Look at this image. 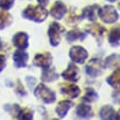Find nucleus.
I'll return each mask as SVG.
<instances>
[{"label":"nucleus","instance_id":"obj_1","mask_svg":"<svg viewBox=\"0 0 120 120\" xmlns=\"http://www.w3.org/2000/svg\"><path fill=\"white\" fill-rule=\"evenodd\" d=\"M22 16L27 20L33 21L35 23H42L47 18L48 11L45 6H42L40 4L28 5L22 11Z\"/></svg>","mask_w":120,"mask_h":120},{"label":"nucleus","instance_id":"obj_15","mask_svg":"<svg viewBox=\"0 0 120 120\" xmlns=\"http://www.w3.org/2000/svg\"><path fill=\"white\" fill-rule=\"evenodd\" d=\"M74 106V102L69 100V99H66V100H62L60 101L56 107V112L58 114V116L60 118H64L68 112V111Z\"/></svg>","mask_w":120,"mask_h":120},{"label":"nucleus","instance_id":"obj_7","mask_svg":"<svg viewBox=\"0 0 120 120\" xmlns=\"http://www.w3.org/2000/svg\"><path fill=\"white\" fill-rule=\"evenodd\" d=\"M53 61V57L49 52L46 53H38L33 59V64L37 67L45 68L51 65Z\"/></svg>","mask_w":120,"mask_h":120},{"label":"nucleus","instance_id":"obj_32","mask_svg":"<svg viewBox=\"0 0 120 120\" xmlns=\"http://www.w3.org/2000/svg\"><path fill=\"white\" fill-rule=\"evenodd\" d=\"M108 2H111V3H114V2H116V1H118V0H107Z\"/></svg>","mask_w":120,"mask_h":120},{"label":"nucleus","instance_id":"obj_21","mask_svg":"<svg viewBox=\"0 0 120 120\" xmlns=\"http://www.w3.org/2000/svg\"><path fill=\"white\" fill-rule=\"evenodd\" d=\"M106 82L112 86L114 89H118L119 84H120V70L119 67H116L115 70L112 72V75H110L107 79H106Z\"/></svg>","mask_w":120,"mask_h":120},{"label":"nucleus","instance_id":"obj_2","mask_svg":"<svg viewBox=\"0 0 120 120\" xmlns=\"http://www.w3.org/2000/svg\"><path fill=\"white\" fill-rule=\"evenodd\" d=\"M34 96L45 104H51L56 101V93L44 83H40L36 86L34 89Z\"/></svg>","mask_w":120,"mask_h":120},{"label":"nucleus","instance_id":"obj_26","mask_svg":"<svg viewBox=\"0 0 120 120\" xmlns=\"http://www.w3.org/2000/svg\"><path fill=\"white\" fill-rule=\"evenodd\" d=\"M14 0H0V8L4 11H9L12 8Z\"/></svg>","mask_w":120,"mask_h":120},{"label":"nucleus","instance_id":"obj_14","mask_svg":"<svg viewBox=\"0 0 120 120\" xmlns=\"http://www.w3.org/2000/svg\"><path fill=\"white\" fill-rule=\"evenodd\" d=\"M76 114L79 118L89 119L94 115V112H93L92 107L90 105L85 104V103H80L76 108Z\"/></svg>","mask_w":120,"mask_h":120},{"label":"nucleus","instance_id":"obj_5","mask_svg":"<svg viewBox=\"0 0 120 120\" xmlns=\"http://www.w3.org/2000/svg\"><path fill=\"white\" fill-rule=\"evenodd\" d=\"M88 56V51L80 45H74L69 50V57L71 61L75 64H83L86 62Z\"/></svg>","mask_w":120,"mask_h":120},{"label":"nucleus","instance_id":"obj_12","mask_svg":"<svg viewBox=\"0 0 120 120\" xmlns=\"http://www.w3.org/2000/svg\"><path fill=\"white\" fill-rule=\"evenodd\" d=\"M106 31H107V29L103 26H101L98 23L90 24L86 26V32L92 34L95 38H97V40H99V39L102 40Z\"/></svg>","mask_w":120,"mask_h":120},{"label":"nucleus","instance_id":"obj_27","mask_svg":"<svg viewBox=\"0 0 120 120\" xmlns=\"http://www.w3.org/2000/svg\"><path fill=\"white\" fill-rule=\"evenodd\" d=\"M26 84H27V86L30 88V89H32L33 87H34V85L36 84V82H37V79L34 78V77H30V76H27L26 78Z\"/></svg>","mask_w":120,"mask_h":120},{"label":"nucleus","instance_id":"obj_23","mask_svg":"<svg viewBox=\"0 0 120 120\" xmlns=\"http://www.w3.org/2000/svg\"><path fill=\"white\" fill-rule=\"evenodd\" d=\"M12 16L7 12L6 11L2 10L0 11V30L6 28L7 26H11V24L12 23Z\"/></svg>","mask_w":120,"mask_h":120},{"label":"nucleus","instance_id":"obj_28","mask_svg":"<svg viewBox=\"0 0 120 120\" xmlns=\"http://www.w3.org/2000/svg\"><path fill=\"white\" fill-rule=\"evenodd\" d=\"M17 82H18V84H17V86H16V93L19 94L20 96H26V91H25L24 86H23L22 83H21V80L18 79Z\"/></svg>","mask_w":120,"mask_h":120},{"label":"nucleus","instance_id":"obj_9","mask_svg":"<svg viewBox=\"0 0 120 120\" xmlns=\"http://www.w3.org/2000/svg\"><path fill=\"white\" fill-rule=\"evenodd\" d=\"M67 12V7L61 0H58L54 3L50 10V14L56 20H62Z\"/></svg>","mask_w":120,"mask_h":120},{"label":"nucleus","instance_id":"obj_20","mask_svg":"<svg viewBox=\"0 0 120 120\" xmlns=\"http://www.w3.org/2000/svg\"><path fill=\"white\" fill-rule=\"evenodd\" d=\"M104 68H109V69H114L116 67H118L119 64V55L116 53H113L110 56H108L104 63L102 64Z\"/></svg>","mask_w":120,"mask_h":120},{"label":"nucleus","instance_id":"obj_24","mask_svg":"<svg viewBox=\"0 0 120 120\" xmlns=\"http://www.w3.org/2000/svg\"><path fill=\"white\" fill-rule=\"evenodd\" d=\"M85 95L84 97L82 98V100L84 102H87V103H93V102H96L98 99V94L95 91V89L91 88V87H88L85 89Z\"/></svg>","mask_w":120,"mask_h":120},{"label":"nucleus","instance_id":"obj_30","mask_svg":"<svg viewBox=\"0 0 120 120\" xmlns=\"http://www.w3.org/2000/svg\"><path fill=\"white\" fill-rule=\"evenodd\" d=\"M37 2L40 4V5H42V6H46L48 3H49V0H37Z\"/></svg>","mask_w":120,"mask_h":120},{"label":"nucleus","instance_id":"obj_11","mask_svg":"<svg viewBox=\"0 0 120 120\" xmlns=\"http://www.w3.org/2000/svg\"><path fill=\"white\" fill-rule=\"evenodd\" d=\"M12 44L18 49H26L28 47V35L24 31L17 32L12 37Z\"/></svg>","mask_w":120,"mask_h":120},{"label":"nucleus","instance_id":"obj_18","mask_svg":"<svg viewBox=\"0 0 120 120\" xmlns=\"http://www.w3.org/2000/svg\"><path fill=\"white\" fill-rule=\"evenodd\" d=\"M60 78V75L56 72L54 67L48 66L45 68H43L42 70V75H41V79L44 82H52L57 80Z\"/></svg>","mask_w":120,"mask_h":120},{"label":"nucleus","instance_id":"obj_29","mask_svg":"<svg viewBox=\"0 0 120 120\" xmlns=\"http://www.w3.org/2000/svg\"><path fill=\"white\" fill-rule=\"evenodd\" d=\"M6 61H7L6 57L2 54H0V73H1L6 67Z\"/></svg>","mask_w":120,"mask_h":120},{"label":"nucleus","instance_id":"obj_31","mask_svg":"<svg viewBox=\"0 0 120 120\" xmlns=\"http://www.w3.org/2000/svg\"><path fill=\"white\" fill-rule=\"evenodd\" d=\"M3 48H4V46H3V42H2L1 38H0V50H2Z\"/></svg>","mask_w":120,"mask_h":120},{"label":"nucleus","instance_id":"obj_17","mask_svg":"<svg viewBox=\"0 0 120 120\" xmlns=\"http://www.w3.org/2000/svg\"><path fill=\"white\" fill-rule=\"evenodd\" d=\"M61 93L70 98H76L80 95V88L76 84H64L61 87Z\"/></svg>","mask_w":120,"mask_h":120},{"label":"nucleus","instance_id":"obj_25","mask_svg":"<svg viewBox=\"0 0 120 120\" xmlns=\"http://www.w3.org/2000/svg\"><path fill=\"white\" fill-rule=\"evenodd\" d=\"M15 118L17 119H26V120H30L33 119V112L31 110H29L27 108H24L19 110L17 115L15 116Z\"/></svg>","mask_w":120,"mask_h":120},{"label":"nucleus","instance_id":"obj_4","mask_svg":"<svg viewBox=\"0 0 120 120\" xmlns=\"http://www.w3.org/2000/svg\"><path fill=\"white\" fill-rule=\"evenodd\" d=\"M98 15L105 24H113L118 20L119 17V14L115 8L111 5H105L102 8L99 7L98 11Z\"/></svg>","mask_w":120,"mask_h":120},{"label":"nucleus","instance_id":"obj_22","mask_svg":"<svg viewBox=\"0 0 120 120\" xmlns=\"http://www.w3.org/2000/svg\"><path fill=\"white\" fill-rule=\"evenodd\" d=\"M108 41L109 44L112 47H118L119 46V42H120V31H119V27L116 26L112 28L109 33L108 36Z\"/></svg>","mask_w":120,"mask_h":120},{"label":"nucleus","instance_id":"obj_3","mask_svg":"<svg viewBox=\"0 0 120 120\" xmlns=\"http://www.w3.org/2000/svg\"><path fill=\"white\" fill-rule=\"evenodd\" d=\"M64 31H65V28L62 25H60L58 22H53L50 24L47 34L49 38V43L52 46L56 47L60 45L62 35Z\"/></svg>","mask_w":120,"mask_h":120},{"label":"nucleus","instance_id":"obj_19","mask_svg":"<svg viewBox=\"0 0 120 120\" xmlns=\"http://www.w3.org/2000/svg\"><path fill=\"white\" fill-rule=\"evenodd\" d=\"M87 36V32H83L78 29H74V30H70L65 34V39L69 43H73L77 40L83 41Z\"/></svg>","mask_w":120,"mask_h":120},{"label":"nucleus","instance_id":"obj_8","mask_svg":"<svg viewBox=\"0 0 120 120\" xmlns=\"http://www.w3.org/2000/svg\"><path fill=\"white\" fill-rule=\"evenodd\" d=\"M62 77L68 81L77 82L79 79V69L74 63H70L67 68L62 73Z\"/></svg>","mask_w":120,"mask_h":120},{"label":"nucleus","instance_id":"obj_6","mask_svg":"<svg viewBox=\"0 0 120 120\" xmlns=\"http://www.w3.org/2000/svg\"><path fill=\"white\" fill-rule=\"evenodd\" d=\"M104 67L103 64L101 63V61L98 58H94L91 59L89 61V63L86 64L85 66V72L88 76H90L93 79L98 78L99 75L102 74Z\"/></svg>","mask_w":120,"mask_h":120},{"label":"nucleus","instance_id":"obj_16","mask_svg":"<svg viewBox=\"0 0 120 120\" xmlns=\"http://www.w3.org/2000/svg\"><path fill=\"white\" fill-rule=\"evenodd\" d=\"M99 117L103 120L106 119H119V112H115V110L111 105H105L101 107L99 111Z\"/></svg>","mask_w":120,"mask_h":120},{"label":"nucleus","instance_id":"obj_13","mask_svg":"<svg viewBox=\"0 0 120 120\" xmlns=\"http://www.w3.org/2000/svg\"><path fill=\"white\" fill-rule=\"evenodd\" d=\"M98 9H99V6L97 5V4L87 6L82 10L79 18L80 19H87V20L91 21V22H95L97 20V15H98Z\"/></svg>","mask_w":120,"mask_h":120},{"label":"nucleus","instance_id":"obj_10","mask_svg":"<svg viewBox=\"0 0 120 120\" xmlns=\"http://www.w3.org/2000/svg\"><path fill=\"white\" fill-rule=\"evenodd\" d=\"M14 66L18 69L24 68L27 65V61H28V54L24 51L23 49H18L13 53L12 56Z\"/></svg>","mask_w":120,"mask_h":120}]
</instances>
